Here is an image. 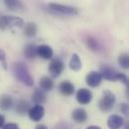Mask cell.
<instances>
[{
    "label": "cell",
    "instance_id": "f1b7e54d",
    "mask_svg": "<svg viewBox=\"0 0 129 129\" xmlns=\"http://www.w3.org/2000/svg\"><path fill=\"white\" fill-rule=\"evenodd\" d=\"M35 129H47V127L45 125H42V124H39L35 127Z\"/></svg>",
    "mask_w": 129,
    "mask_h": 129
},
{
    "label": "cell",
    "instance_id": "d6986e66",
    "mask_svg": "<svg viewBox=\"0 0 129 129\" xmlns=\"http://www.w3.org/2000/svg\"><path fill=\"white\" fill-rule=\"evenodd\" d=\"M23 54L27 58H34L36 56V45L34 43H28L23 49Z\"/></svg>",
    "mask_w": 129,
    "mask_h": 129
},
{
    "label": "cell",
    "instance_id": "4316f807",
    "mask_svg": "<svg viewBox=\"0 0 129 129\" xmlns=\"http://www.w3.org/2000/svg\"><path fill=\"white\" fill-rule=\"evenodd\" d=\"M120 109H121V112H122L123 114L128 115V105H127V104H121Z\"/></svg>",
    "mask_w": 129,
    "mask_h": 129
},
{
    "label": "cell",
    "instance_id": "ba28073f",
    "mask_svg": "<svg viewBox=\"0 0 129 129\" xmlns=\"http://www.w3.org/2000/svg\"><path fill=\"white\" fill-rule=\"evenodd\" d=\"M28 117L34 121V122H38L42 119V117L44 116V108L41 105H34L33 107H31L28 112Z\"/></svg>",
    "mask_w": 129,
    "mask_h": 129
},
{
    "label": "cell",
    "instance_id": "8992f818",
    "mask_svg": "<svg viewBox=\"0 0 129 129\" xmlns=\"http://www.w3.org/2000/svg\"><path fill=\"white\" fill-rule=\"evenodd\" d=\"M99 73L101 74L102 79L104 78L105 80H108V81H117L118 72L112 67L104 64V66H102L100 68V72Z\"/></svg>",
    "mask_w": 129,
    "mask_h": 129
},
{
    "label": "cell",
    "instance_id": "e0dca14e",
    "mask_svg": "<svg viewBox=\"0 0 129 129\" xmlns=\"http://www.w3.org/2000/svg\"><path fill=\"white\" fill-rule=\"evenodd\" d=\"M13 106V99L9 95H2L0 96V109L1 110H9Z\"/></svg>",
    "mask_w": 129,
    "mask_h": 129
},
{
    "label": "cell",
    "instance_id": "cb8c5ba5",
    "mask_svg": "<svg viewBox=\"0 0 129 129\" xmlns=\"http://www.w3.org/2000/svg\"><path fill=\"white\" fill-rule=\"evenodd\" d=\"M117 81H120L122 82L123 84H125L126 86H128V78L125 74H122V73H118V76H117Z\"/></svg>",
    "mask_w": 129,
    "mask_h": 129
},
{
    "label": "cell",
    "instance_id": "603a6c76",
    "mask_svg": "<svg viewBox=\"0 0 129 129\" xmlns=\"http://www.w3.org/2000/svg\"><path fill=\"white\" fill-rule=\"evenodd\" d=\"M87 44H88V46H89L92 50H98V48H99L98 41H97L94 37L89 36V37L87 38Z\"/></svg>",
    "mask_w": 129,
    "mask_h": 129
},
{
    "label": "cell",
    "instance_id": "44dd1931",
    "mask_svg": "<svg viewBox=\"0 0 129 129\" xmlns=\"http://www.w3.org/2000/svg\"><path fill=\"white\" fill-rule=\"evenodd\" d=\"M118 63L121 66V68L127 70L129 68V55H128V53H121L118 56Z\"/></svg>",
    "mask_w": 129,
    "mask_h": 129
},
{
    "label": "cell",
    "instance_id": "83f0119b",
    "mask_svg": "<svg viewBox=\"0 0 129 129\" xmlns=\"http://www.w3.org/2000/svg\"><path fill=\"white\" fill-rule=\"evenodd\" d=\"M4 123H5V117H4L3 115H1V114H0V128H1V127H3Z\"/></svg>",
    "mask_w": 129,
    "mask_h": 129
},
{
    "label": "cell",
    "instance_id": "277c9868",
    "mask_svg": "<svg viewBox=\"0 0 129 129\" xmlns=\"http://www.w3.org/2000/svg\"><path fill=\"white\" fill-rule=\"evenodd\" d=\"M48 7L57 13L60 14H67V15H75L78 14V9L73 6L69 5H63V4H58V3H49Z\"/></svg>",
    "mask_w": 129,
    "mask_h": 129
},
{
    "label": "cell",
    "instance_id": "30bf717a",
    "mask_svg": "<svg viewBox=\"0 0 129 129\" xmlns=\"http://www.w3.org/2000/svg\"><path fill=\"white\" fill-rule=\"evenodd\" d=\"M36 55L43 59H50L53 55V50L47 44H40L36 46Z\"/></svg>",
    "mask_w": 129,
    "mask_h": 129
},
{
    "label": "cell",
    "instance_id": "9a60e30c",
    "mask_svg": "<svg viewBox=\"0 0 129 129\" xmlns=\"http://www.w3.org/2000/svg\"><path fill=\"white\" fill-rule=\"evenodd\" d=\"M31 100L35 103V105H42L46 102V95L42 90L35 89L31 96Z\"/></svg>",
    "mask_w": 129,
    "mask_h": 129
},
{
    "label": "cell",
    "instance_id": "52a82bcc",
    "mask_svg": "<svg viewBox=\"0 0 129 129\" xmlns=\"http://www.w3.org/2000/svg\"><path fill=\"white\" fill-rule=\"evenodd\" d=\"M92 98H93V95L91 93L90 90L86 89V88H81L78 90L77 94H76V99L77 101L80 103V104H83V105H86V104H89L91 101H92Z\"/></svg>",
    "mask_w": 129,
    "mask_h": 129
},
{
    "label": "cell",
    "instance_id": "d4e9b609",
    "mask_svg": "<svg viewBox=\"0 0 129 129\" xmlns=\"http://www.w3.org/2000/svg\"><path fill=\"white\" fill-rule=\"evenodd\" d=\"M5 57H6L5 52H4L2 49H0V61L3 63L4 69H6V60H5Z\"/></svg>",
    "mask_w": 129,
    "mask_h": 129
},
{
    "label": "cell",
    "instance_id": "9c48e42d",
    "mask_svg": "<svg viewBox=\"0 0 129 129\" xmlns=\"http://www.w3.org/2000/svg\"><path fill=\"white\" fill-rule=\"evenodd\" d=\"M101 82H102V76L99 72L92 71L86 76V83L88 86H90L92 88L98 87L101 84Z\"/></svg>",
    "mask_w": 129,
    "mask_h": 129
},
{
    "label": "cell",
    "instance_id": "6da1fadb",
    "mask_svg": "<svg viewBox=\"0 0 129 129\" xmlns=\"http://www.w3.org/2000/svg\"><path fill=\"white\" fill-rule=\"evenodd\" d=\"M13 74H14L15 78L19 82L24 84L25 86H27V87L33 86V78L31 76L27 66L24 62L17 61L15 63H13Z\"/></svg>",
    "mask_w": 129,
    "mask_h": 129
},
{
    "label": "cell",
    "instance_id": "4fadbf2b",
    "mask_svg": "<svg viewBox=\"0 0 129 129\" xmlns=\"http://www.w3.org/2000/svg\"><path fill=\"white\" fill-rule=\"evenodd\" d=\"M58 89H59V92L61 95L66 96V97H69V96H72L75 92V87L74 85L69 82V81H62L59 86H58Z\"/></svg>",
    "mask_w": 129,
    "mask_h": 129
},
{
    "label": "cell",
    "instance_id": "7c38bea8",
    "mask_svg": "<svg viewBox=\"0 0 129 129\" xmlns=\"http://www.w3.org/2000/svg\"><path fill=\"white\" fill-rule=\"evenodd\" d=\"M72 118L77 123H85L88 119L87 111L83 108H77L72 112Z\"/></svg>",
    "mask_w": 129,
    "mask_h": 129
},
{
    "label": "cell",
    "instance_id": "5b68a950",
    "mask_svg": "<svg viewBox=\"0 0 129 129\" xmlns=\"http://www.w3.org/2000/svg\"><path fill=\"white\" fill-rule=\"evenodd\" d=\"M63 70H64V64L59 58L52 59L48 66V72H49L50 76L53 78L59 77V75L62 73Z\"/></svg>",
    "mask_w": 129,
    "mask_h": 129
},
{
    "label": "cell",
    "instance_id": "8fae6325",
    "mask_svg": "<svg viewBox=\"0 0 129 129\" xmlns=\"http://www.w3.org/2000/svg\"><path fill=\"white\" fill-rule=\"evenodd\" d=\"M124 124V119L120 115H110L107 120V125L110 129H120Z\"/></svg>",
    "mask_w": 129,
    "mask_h": 129
},
{
    "label": "cell",
    "instance_id": "3957f363",
    "mask_svg": "<svg viewBox=\"0 0 129 129\" xmlns=\"http://www.w3.org/2000/svg\"><path fill=\"white\" fill-rule=\"evenodd\" d=\"M23 21L19 17H13V16H6V15H1L0 16V28L1 29H6L12 26H17L20 27L22 26Z\"/></svg>",
    "mask_w": 129,
    "mask_h": 129
},
{
    "label": "cell",
    "instance_id": "2e32d148",
    "mask_svg": "<svg viewBox=\"0 0 129 129\" xmlns=\"http://www.w3.org/2000/svg\"><path fill=\"white\" fill-rule=\"evenodd\" d=\"M29 109H30V106L26 100H19L15 104V111L19 115H24L25 113L28 112Z\"/></svg>",
    "mask_w": 129,
    "mask_h": 129
},
{
    "label": "cell",
    "instance_id": "ffe728a7",
    "mask_svg": "<svg viewBox=\"0 0 129 129\" xmlns=\"http://www.w3.org/2000/svg\"><path fill=\"white\" fill-rule=\"evenodd\" d=\"M37 32V26L34 22H29L25 25V28H24V34L28 37H31V36H34Z\"/></svg>",
    "mask_w": 129,
    "mask_h": 129
},
{
    "label": "cell",
    "instance_id": "ac0fdd59",
    "mask_svg": "<svg viewBox=\"0 0 129 129\" xmlns=\"http://www.w3.org/2000/svg\"><path fill=\"white\" fill-rule=\"evenodd\" d=\"M70 69L73 71H80L82 69V60L77 53L72 54V57L70 60Z\"/></svg>",
    "mask_w": 129,
    "mask_h": 129
},
{
    "label": "cell",
    "instance_id": "7402d4cb",
    "mask_svg": "<svg viewBox=\"0 0 129 129\" xmlns=\"http://www.w3.org/2000/svg\"><path fill=\"white\" fill-rule=\"evenodd\" d=\"M5 5L10 9V10H17L19 8H22L23 5L20 1H14V0H6L4 1Z\"/></svg>",
    "mask_w": 129,
    "mask_h": 129
},
{
    "label": "cell",
    "instance_id": "7a4b0ae2",
    "mask_svg": "<svg viewBox=\"0 0 129 129\" xmlns=\"http://www.w3.org/2000/svg\"><path fill=\"white\" fill-rule=\"evenodd\" d=\"M115 102H116V97H115V95H114L111 91L105 90V91L103 92V97H102V98L100 99V101H99L98 106H99V109H100L101 111H103V112H108V111H110V110L113 108Z\"/></svg>",
    "mask_w": 129,
    "mask_h": 129
},
{
    "label": "cell",
    "instance_id": "f546056e",
    "mask_svg": "<svg viewBox=\"0 0 129 129\" xmlns=\"http://www.w3.org/2000/svg\"><path fill=\"white\" fill-rule=\"evenodd\" d=\"M87 129H101L99 126H95V125H92V126H89Z\"/></svg>",
    "mask_w": 129,
    "mask_h": 129
},
{
    "label": "cell",
    "instance_id": "484cf974",
    "mask_svg": "<svg viewBox=\"0 0 129 129\" xmlns=\"http://www.w3.org/2000/svg\"><path fill=\"white\" fill-rule=\"evenodd\" d=\"M3 129H19V127H18V125L15 124V123H7V124L3 127Z\"/></svg>",
    "mask_w": 129,
    "mask_h": 129
},
{
    "label": "cell",
    "instance_id": "5bb4252c",
    "mask_svg": "<svg viewBox=\"0 0 129 129\" xmlns=\"http://www.w3.org/2000/svg\"><path fill=\"white\" fill-rule=\"evenodd\" d=\"M53 81L51 78L47 77V76H44V77H41L39 79V87H40V90H42L43 92H49L53 89Z\"/></svg>",
    "mask_w": 129,
    "mask_h": 129
}]
</instances>
